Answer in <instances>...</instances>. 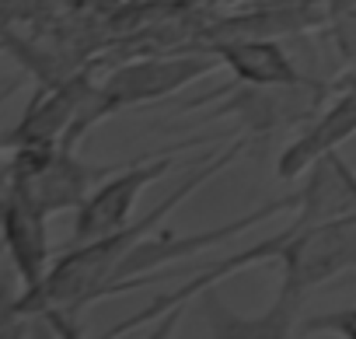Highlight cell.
Returning a JSON list of instances; mask_svg holds the SVG:
<instances>
[{
  "mask_svg": "<svg viewBox=\"0 0 356 339\" xmlns=\"http://www.w3.org/2000/svg\"><path fill=\"white\" fill-rule=\"evenodd\" d=\"M304 301L307 297L280 287L276 297L259 315H241L227 308L220 294L210 287L196 297V318H200V332L213 339H286V336H297L300 329Z\"/></svg>",
  "mask_w": 356,
  "mask_h": 339,
  "instance_id": "9c48e42d",
  "label": "cell"
},
{
  "mask_svg": "<svg viewBox=\"0 0 356 339\" xmlns=\"http://www.w3.org/2000/svg\"><path fill=\"white\" fill-rule=\"evenodd\" d=\"M4 249L25 290L39 287L53 269L49 214L39 210L15 186H4Z\"/></svg>",
  "mask_w": 356,
  "mask_h": 339,
  "instance_id": "7c38bea8",
  "label": "cell"
},
{
  "mask_svg": "<svg viewBox=\"0 0 356 339\" xmlns=\"http://www.w3.org/2000/svg\"><path fill=\"white\" fill-rule=\"evenodd\" d=\"M290 224H293V238L276 259L283 290L307 297L311 287L328 283L339 273L356 266V214L314 228H300L297 221Z\"/></svg>",
  "mask_w": 356,
  "mask_h": 339,
  "instance_id": "52a82bcc",
  "label": "cell"
},
{
  "mask_svg": "<svg viewBox=\"0 0 356 339\" xmlns=\"http://www.w3.org/2000/svg\"><path fill=\"white\" fill-rule=\"evenodd\" d=\"M126 164H91L84 157H77V147H56L53 157L39 168L35 175L22 179V182H4L15 186L18 193H25L39 210H46L49 217L60 210H77L108 175H115Z\"/></svg>",
  "mask_w": 356,
  "mask_h": 339,
  "instance_id": "30bf717a",
  "label": "cell"
},
{
  "mask_svg": "<svg viewBox=\"0 0 356 339\" xmlns=\"http://www.w3.org/2000/svg\"><path fill=\"white\" fill-rule=\"evenodd\" d=\"M217 67H220L217 53H147L112 63V70L105 77H95V84L88 88L81 112L63 136V147H77L108 116L186 91Z\"/></svg>",
  "mask_w": 356,
  "mask_h": 339,
  "instance_id": "7a4b0ae2",
  "label": "cell"
},
{
  "mask_svg": "<svg viewBox=\"0 0 356 339\" xmlns=\"http://www.w3.org/2000/svg\"><path fill=\"white\" fill-rule=\"evenodd\" d=\"M248 143H252V136L248 133H238L227 147H217V150L203 154L196 161L193 172L178 182L154 210L140 214L136 221H129L126 228H119L112 235H102V238L84 242V245H70L53 262V269L46 273V280L39 287L22 290L18 297H8L0 322L11 325L15 318H46L53 325V332H60V336H81V329H77L81 311H88L91 304H98L102 297L112 294V280H115V269L122 266V259L147 235H154V228L175 207H182L193 193H200L207 182H213L220 172H227V168L248 150Z\"/></svg>",
  "mask_w": 356,
  "mask_h": 339,
  "instance_id": "6da1fadb",
  "label": "cell"
},
{
  "mask_svg": "<svg viewBox=\"0 0 356 339\" xmlns=\"http://www.w3.org/2000/svg\"><path fill=\"white\" fill-rule=\"evenodd\" d=\"M200 143H203V136L171 143L168 150L136 157V161H129L126 168H119L115 175H108V179L74 210L70 245H84V242H95V238H102V235H112V231L126 228V224L133 221V207H136L140 193H143L147 186H154L157 179H164L171 168L178 164V154H182V150H193V147H200Z\"/></svg>",
  "mask_w": 356,
  "mask_h": 339,
  "instance_id": "3957f363",
  "label": "cell"
},
{
  "mask_svg": "<svg viewBox=\"0 0 356 339\" xmlns=\"http://www.w3.org/2000/svg\"><path fill=\"white\" fill-rule=\"evenodd\" d=\"M81 4L98 11V15H108V11H119L122 4H129V0H81Z\"/></svg>",
  "mask_w": 356,
  "mask_h": 339,
  "instance_id": "e0dca14e",
  "label": "cell"
},
{
  "mask_svg": "<svg viewBox=\"0 0 356 339\" xmlns=\"http://www.w3.org/2000/svg\"><path fill=\"white\" fill-rule=\"evenodd\" d=\"M332 4H346V0H332Z\"/></svg>",
  "mask_w": 356,
  "mask_h": 339,
  "instance_id": "ac0fdd59",
  "label": "cell"
},
{
  "mask_svg": "<svg viewBox=\"0 0 356 339\" xmlns=\"http://www.w3.org/2000/svg\"><path fill=\"white\" fill-rule=\"evenodd\" d=\"M220 56V67H227L234 74V81L241 84H297L304 77H311L307 70H300L293 63V56L286 53V46L280 39H245V42H227L220 49H213Z\"/></svg>",
  "mask_w": 356,
  "mask_h": 339,
  "instance_id": "5bb4252c",
  "label": "cell"
},
{
  "mask_svg": "<svg viewBox=\"0 0 356 339\" xmlns=\"http://www.w3.org/2000/svg\"><path fill=\"white\" fill-rule=\"evenodd\" d=\"M300 179L304 182L297 189V210H293V221L300 228L356 214V172L342 161L339 150L318 157Z\"/></svg>",
  "mask_w": 356,
  "mask_h": 339,
  "instance_id": "4fadbf2b",
  "label": "cell"
},
{
  "mask_svg": "<svg viewBox=\"0 0 356 339\" xmlns=\"http://www.w3.org/2000/svg\"><path fill=\"white\" fill-rule=\"evenodd\" d=\"M224 102L210 112V119H238L241 133L255 136V133H276L286 126H304L311 123L321 105L328 102V95H335V84L325 77H304L297 84H231L224 88Z\"/></svg>",
  "mask_w": 356,
  "mask_h": 339,
  "instance_id": "5b68a950",
  "label": "cell"
},
{
  "mask_svg": "<svg viewBox=\"0 0 356 339\" xmlns=\"http://www.w3.org/2000/svg\"><path fill=\"white\" fill-rule=\"evenodd\" d=\"M321 32L332 56L342 63V70H356V0L332 4V15Z\"/></svg>",
  "mask_w": 356,
  "mask_h": 339,
  "instance_id": "9a60e30c",
  "label": "cell"
},
{
  "mask_svg": "<svg viewBox=\"0 0 356 339\" xmlns=\"http://www.w3.org/2000/svg\"><path fill=\"white\" fill-rule=\"evenodd\" d=\"M286 210H297V189L280 196V200H269L262 203L259 210L252 214H241L227 224H217V228H207V231H196V235H147L126 259L122 266L115 269V280H112V294L119 290H133V287H147L150 280H161L168 273V266L182 262L189 255H200L203 249H213L220 242H231L252 228H259L262 221L276 217V214H286Z\"/></svg>",
  "mask_w": 356,
  "mask_h": 339,
  "instance_id": "277c9868",
  "label": "cell"
},
{
  "mask_svg": "<svg viewBox=\"0 0 356 339\" xmlns=\"http://www.w3.org/2000/svg\"><path fill=\"white\" fill-rule=\"evenodd\" d=\"M353 133H356V91L335 88V98L321 105V112L311 123H304L300 133L283 147L276 161V179L297 182L318 157H325L328 150H339Z\"/></svg>",
  "mask_w": 356,
  "mask_h": 339,
  "instance_id": "8fae6325",
  "label": "cell"
},
{
  "mask_svg": "<svg viewBox=\"0 0 356 339\" xmlns=\"http://www.w3.org/2000/svg\"><path fill=\"white\" fill-rule=\"evenodd\" d=\"M297 336H339V339H356V304L335 308V311L304 315Z\"/></svg>",
  "mask_w": 356,
  "mask_h": 339,
  "instance_id": "2e32d148",
  "label": "cell"
},
{
  "mask_svg": "<svg viewBox=\"0 0 356 339\" xmlns=\"http://www.w3.org/2000/svg\"><path fill=\"white\" fill-rule=\"evenodd\" d=\"M332 15V0H252L248 8L217 11L196 36L189 53H213L245 39H293L321 32Z\"/></svg>",
  "mask_w": 356,
  "mask_h": 339,
  "instance_id": "8992f818",
  "label": "cell"
},
{
  "mask_svg": "<svg viewBox=\"0 0 356 339\" xmlns=\"http://www.w3.org/2000/svg\"><path fill=\"white\" fill-rule=\"evenodd\" d=\"M98 77V63L77 70L74 77L67 81H56V84H35L22 119L8 129L4 136V150H15V147H49V143H63L67 129L74 126L77 112H81V102L88 95V88L95 84Z\"/></svg>",
  "mask_w": 356,
  "mask_h": 339,
  "instance_id": "ba28073f",
  "label": "cell"
}]
</instances>
